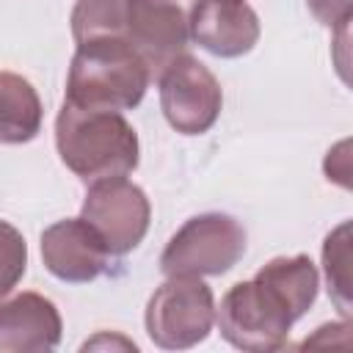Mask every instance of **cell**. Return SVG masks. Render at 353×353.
I'll return each instance as SVG.
<instances>
[{
    "mask_svg": "<svg viewBox=\"0 0 353 353\" xmlns=\"http://www.w3.org/2000/svg\"><path fill=\"white\" fill-rule=\"evenodd\" d=\"M245 229L226 212H201L188 218L168 240L160 270L165 276H221L245 254Z\"/></svg>",
    "mask_w": 353,
    "mask_h": 353,
    "instance_id": "obj_5",
    "label": "cell"
},
{
    "mask_svg": "<svg viewBox=\"0 0 353 353\" xmlns=\"http://www.w3.org/2000/svg\"><path fill=\"white\" fill-rule=\"evenodd\" d=\"M113 345H119V347H124V350H138L135 342H130V339H124V336H108V334H99L97 339H88V342L83 345V350H88V347H113Z\"/></svg>",
    "mask_w": 353,
    "mask_h": 353,
    "instance_id": "obj_18",
    "label": "cell"
},
{
    "mask_svg": "<svg viewBox=\"0 0 353 353\" xmlns=\"http://www.w3.org/2000/svg\"><path fill=\"white\" fill-rule=\"evenodd\" d=\"M323 270L334 306L342 317H350V221L328 232L323 243Z\"/></svg>",
    "mask_w": 353,
    "mask_h": 353,
    "instance_id": "obj_14",
    "label": "cell"
},
{
    "mask_svg": "<svg viewBox=\"0 0 353 353\" xmlns=\"http://www.w3.org/2000/svg\"><path fill=\"white\" fill-rule=\"evenodd\" d=\"M28 270V243L17 226L0 221V301L14 292Z\"/></svg>",
    "mask_w": 353,
    "mask_h": 353,
    "instance_id": "obj_15",
    "label": "cell"
},
{
    "mask_svg": "<svg viewBox=\"0 0 353 353\" xmlns=\"http://www.w3.org/2000/svg\"><path fill=\"white\" fill-rule=\"evenodd\" d=\"M61 314L41 292L0 301V353H47L61 342Z\"/></svg>",
    "mask_w": 353,
    "mask_h": 353,
    "instance_id": "obj_11",
    "label": "cell"
},
{
    "mask_svg": "<svg viewBox=\"0 0 353 353\" xmlns=\"http://www.w3.org/2000/svg\"><path fill=\"white\" fill-rule=\"evenodd\" d=\"M347 141H342L336 149H331L328 152V157H325V176L328 179H334V182H339L342 188H347L350 185V165H347Z\"/></svg>",
    "mask_w": 353,
    "mask_h": 353,
    "instance_id": "obj_17",
    "label": "cell"
},
{
    "mask_svg": "<svg viewBox=\"0 0 353 353\" xmlns=\"http://www.w3.org/2000/svg\"><path fill=\"white\" fill-rule=\"evenodd\" d=\"M143 58L124 39H97L77 44L66 77V99L91 110H130L149 88Z\"/></svg>",
    "mask_w": 353,
    "mask_h": 353,
    "instance_id": "obj_2",
    "label": "cell"
},
{
    "mask_svg": "<svg viewBox=\"0 0 353 353\" xmlns=\"http://www.w3.org/2000/svg\"><path fill=\"white\" fill-rule=\"evenodd\" d=\"M61 163L85 185L127 176L138 168V132L119 110H91L63 102L55 119Z\"/></svg>",
    "mask_w": 353,
    "mask_h": 353,
    "instance_id": "obj_1",
    "label": "cell"
},
{
    "mask_svg": "<svg viewBox=\"0 0 353 353\" xmlns=\"http://www.w3.org/2000/svg\"><path fill=\"white\" fill-rule=\"evenodd\" d=\"M127 3L130 0H77L72 8V36L77 44L97 39L127 41Z\"/></svg>",
    "mask_w": 353,
    "mask_h": 353,
    "instance_id": "obj_13",
    "label": "cell"
},
{
    "mask_svg": "<svg viewBox=\"0 0 353 353\" xmlns=\"http://www.w3.org/2000/svg\"><path fill=\"white\" fill-rule=\"evenodd\" d=\"M41 99L30 80L0 72V143H28L41 130Z\"/></svg>",
    "mask_w": 353,
    "mask_h": 353,
    "instance_id": "obj_12",
    "label": "cell"
},
{
    "mask_svg": "<svg viewBox=\"0 0 353 353\" xmlns=\"http://www.w3.org/2000/svg\"><path fill=\"white\" fill-rule=\"evenodd\" d=\"M146 334L163 350H188L204 342L215 323V298L201 276H168L146 303Z\"/></svg>",
    "mask_w": 353,
    "mask_h": 353,
    "instance_id": "obj_4",
    "label": "cell"
},
{
    "mask_svg": "<svg viewBox=\"0 0 353 353\" xmlns=\"http://www.w3.org/2000/svg\"><path fill=\"white\" fill-rule=\"evenodd\" d=\"M196 0H130L127 41L143 58L152 77L185 55L190 41V8Z\"/></svg>",
    "mask_w": 353,
    "mask_h": 353,
    "instance_id": "obj_8",
    "label": "cell"
},
{
    "mask_svg": "<svg viewBox=\"0 0 353 353\" xmlns=\"http://www.w3.org/2000/svg\"><path fill=\"white\" fill-rule=\"evenodd\" d=\"M80 218L94 226L110 256H124L132 248H138L141 240L146 237L152 207L146 193L135 182L124 176H113V179H99L88 188Z\"/></svg>",
    "mask_w": 353,
    "mask_h": 353,
    "instance_id": "obj_6",
    "label": "cell"
},
{
    "mask_svg": "<svg viewBox=\"0 0 353 353\" xmlns=\"http://www.w3.org/2000/svg\"><path fill=\"white\" fill-rule=\"evenodd\" d=\"M312 17L331 28V30H342L350 25V17H353V0H306Z\"/></svg>",
    "mask_w": 353,
    "mask_h": 353,
    "instance_id": "obj_16",
    "label": "cell"
},
{
    "mask_svg": "<svg viewBox=\"0 0 353 353\" xmlns=\"http://www.w3.org/2000/svg\"><path fill=\"white\" fill-rule=\"evenodd\" d=\"M259 17L245 0H196L190 39L218 58H240L259 41Z\"/></svg>",
    "mask_w": 353,
    "mask_h": 353,
    "instance_id": "obj_10",
    "label": "cell"
},
{
    "mask_svg": "<svg viewBox=\"0 0 353 353\" xmlns=\"http://www.w3.org/2000/svg\"><path fill=\"white\" fill-rule=\"evenodd\" d=\"M303 314L290 295L256 270L251 281H237L221 298L215 320L221 336L237 350L270 353L287 345L290 328Z\"/></svg>",
    "mask_w": 353,
    "mask_h": 353,
    "instance_id": "obj_3",
    "label": "cell"
},
{
    "mask_svg": "<svg viewBox=\"0 0 353 353\" xmlns=\"http://www.w3.org/2000/svg\"><path fill=\"white\" fill-rule=\"evenodd\" d=\"M110 251L91 223L83 218L55 221L41 232V259L44 268L69 284H85L105 273Z\"/></svg>",
    "mask_w": 353,
    "mask_h": 353,
    "instance_id": "obj_9",
    "label": "cell"
},
{
    "mask_svg": "<svg viewBox=\"0 0 353 353\" xmlns=\"http://www.w3.org/2000/svg\"><path fill=\"white\" fill-rule=\"evenodd\" d=\"M160 80V108L165 121L182 135H204L221 116L223 91L218 77L193 55H179Z\"/></svg>",
    "mask_w": 353,
    "mask_h": 353,
    "instance_id": "obj_7",
    "label": "cell"
}]
</instances>
